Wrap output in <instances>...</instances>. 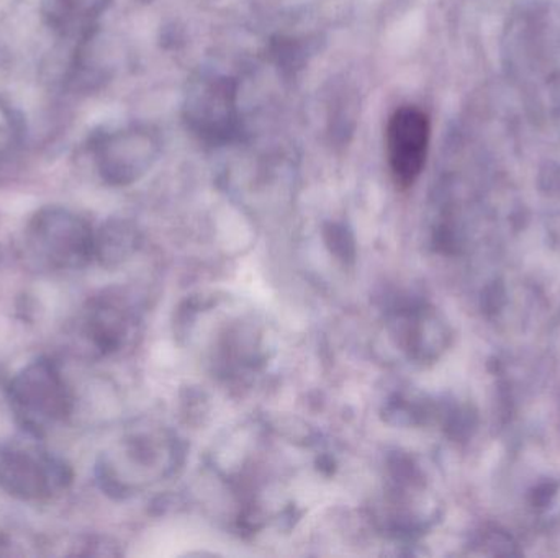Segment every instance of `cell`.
<instances>
[{"instance_id": "6da1fadb", "label": "cell", "mask_w": 560, "mask_h": 558, "mask_svg": "<svg viewBox=\"0 0 560 558\" xmlns=\"http://www.w3.org/2000/svg\"><path fill=\"white\" fill-rule=\"evenodd\" d=\"M68 389L55 367L36 363L23 370L10 387V406L23 428L33 436L48 432L68 416Z\"/></svg>"}, {"instance_id": "7a4b0ae2", "label": "cell", "mask_w": 560, "mask_h": 558, "mask_svg": "<svg viewBox=\"0 0 560 558\" xmlns=\"http://www.w3.org/2000/svg\"><path fill=\"white\" fill-rule=\"evenodd\" d=\"M66 480L65 465L35 446H12L0 454V485L23 500L49 497Z\"/></svg>"}, {"instance_id": "277c9868", "label": "cell", "mask_w": 560, "mask_h": 558, "mask_svg": "<svg viewBox=\"0 0 560 558\" xmlns=\"http://www.w3.org/2000/svg\"><path fill=\"white\" fill-rule=\"evenodd\" d=\"M38 254L56 265H74L88 256L91 238L88 229L65 213H49L35 225Z\"/></svg>"}, {"instance_id": "3957f363", "label": "cell", "mask_w": 560, "mask_h": 558, "mask_svg": "<svg viewBox=\"0 0 560 558\" xmlns=\"http://www.w3.org/2000/svg\"><path fill=\"white\" fill-rule=\"evenodd\" d=\"M430 118L417 107H401L387 124V156L392 176L400 187L420 177L430 147Z\"/></svg>"}]
</instances>
